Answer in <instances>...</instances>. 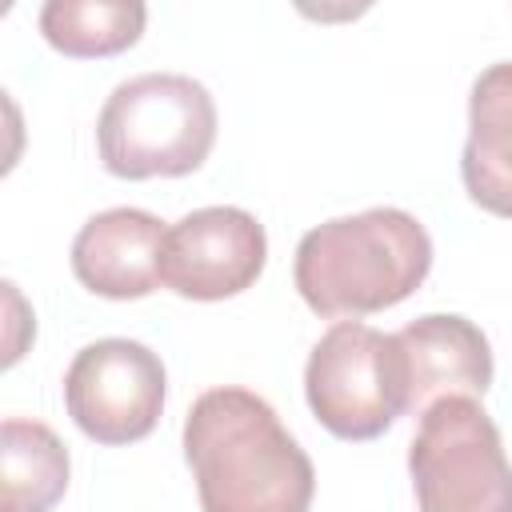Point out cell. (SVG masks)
<instances>
[{
  "label": "cell",
  "mask_w": 512,
  "mask_h": 512,
  "mask_svg": "<svg viewBox=\"0 0 512 512\" xmlns=\"http://www.w3.org/2000/svg\"><path fill=\"white\" fill-rule=\"evenodd\" d=\"M184 456L204 512H308L316 468L248 388H208L184 416Z\"/></svg>",
  "instance_id": "cell-1"
},
{
  "label": "cell",
  "mask_w": 512,
  "mask_h": 512,
  "mask_svg": "<svg viewBox=\"0 0 512 512\" xmlns=\"http://www.w3.org/2000/svg\"><path fill=\"white\" fill-rule=\"evenodd\" d=\"M432 268V240L404 208H368L308 228L296 244V292L316 316H372L408 300Z\"/></svg>",
  "instance_id": "cell-2"
},
{
  "label": "cell",
  "mask_w": 512,
  "mask_h": 512,
  "mask_svg": "<svg viewBox=\"0 0 512 512\" xmlns=\"http://www.w3.org/2000/svg\"><path fill=\"white\" fill-rule=\"evenodd\" d=\"M216 144L208 88L180 72H144L112 88L96 120V148L112 176L152 180L196 172Z\"/></svg>",
  "instance_id": "cell-3"
},
{
  "label": "cell",
  "mask_w": 512,
  "mask_h": 512,
  "mask_svg": "<svg viewBox=\"0 0 512 512\" xmlns=\"http://www.w3.org/2000/svg\"><path fill=\"white\" fill-rule=\"evenodd\" d=\"M312 416L340 440H376L408 412V364L396 332L336 320L304 364Z\"/></svg>",
  "instance_id": "cell-4"
},
{
  "label": "cell",
  "mask_w": 512,
  "mask_h": 512,
  "mask_svg": "<svg viewBox=\"0 0 512 512\" xmlns=\"http://www.w3.org/2000/svg\"><path fill=\"white\" fill-rule=\"evenodd\" d=\"M408 472L420 512H512V460L472 396H448L420 416Z\"/></svg>",
  "instance_id": "cell-5"
},
{
  "label": "cell",
  "mask_w": 512,
  "mask_h": 512,
  "mask_svg": "<svg viewBox=\"0 0 512 512\" xmlns=\"http://www.w3.org/2000/svg\"><path fill=\"white\" fill-rule=\"evenodd\" d=\"M164 364L160 356L124 336L80 348L64 372V404L72 424L96 444H136L164 412Z\"/></svg>",
  "instance_id": "cell-6"
},
{
  "label": "cell",
  "mask_w": 512,
  "mask_h": 512,
  "mask_svg": "<svg viewBox=\"0 0 512 512\" xmlns=\"http://www.w3.org/2000/svg\"><path fill=\"white\" fill-rule=\"evenodd\" d=\"M264 260V224L236 204H212L168 228L160 284L188 300H224L252 288L264 272Z\"/></svg>",
  "instance_id": "cell-7"
},
{
  "label": "cell",
  "mask_w": 512,
  "mask_h": 512,
  "mask_svg": "<svg viewBox=\"0 0 512 512\" xmlns=\"http://www.w3.org/2000/svg\"><path fill=\"white\" fill-rule=\"evenodd\" d=\"M164 236V220L144 208L96 212L72 240V272L92 296L140 300L160 288Z\"/></svg>",
  "instance_id": "cell-8"
},
{
  "label": "cell",
  "mask_w": 512,
  "mask_h": 512,
  "mask_svg": "<svg viewBox=\"0 0 512 512\" xmlns=\"http://www.w3.org/2000/svg\"><path fill=\"white\" fill-rule=\"evenodd\" d=\"M408 364V412L424 416L448 396H484L492 384V348L488 336L456 316L428 312L396 332Z\"/></svg>",
  "instance_id": "cell-9"
},
{
  "label": "cell",
  "mask_w": 512,
  "mask_h": 512,
  "mask_svg": "<svg viewBox=\"0 0 512 512\" xmlns=\"http://www.w3.org/2000/svg\"><path fill=\"white\" fill-rule=\"evenodd\" d=\"M460 176L484 212L512 220V60L488 64L472 84Z\"/></svg>",
  "instance_id": "cell-10"
},
{
  "label": "cell",
  "mask_w": 512,
  "mask_h": 512,
  "mask_svg": "<svg viewBox=\"0 0 512 512\" xmlns=\"http://www.w3.org/2000/svg\"><path fill=\"white\" fill-rule=\"evenodd\" d=\"M0 512H52L68 492V448L40 420L0 428Z\"/></svg>",
  "instance_id": "cell-11"
},
{
  "label": "cell",
  "mask_w": 512,
  "mask_h": 512,
  "mask_svg": "<svg viewBox=\"0 0 512 512\" xmlns=\"http://www.w3.org/2000/svg\"><path fill=\"white\" fill-rule=\"evenodd\" d=\"M148 8L140 0H48L40 8L44 40L76 60L116 56L144 32Z\"/></svg>",
  "instance_id": "cell-12"
}]
</instances>
